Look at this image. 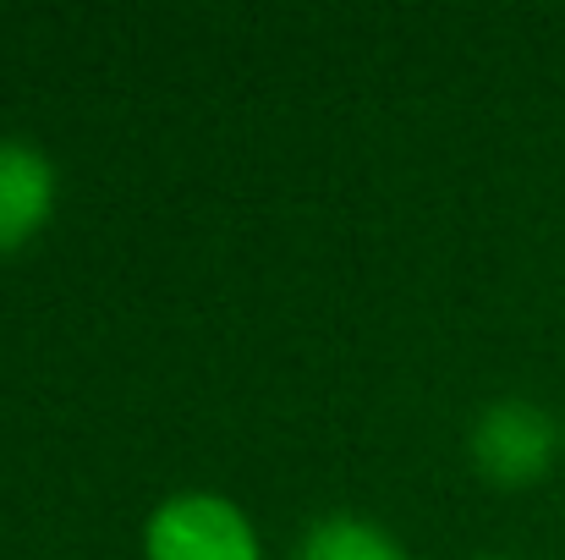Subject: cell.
Here are the masks:
<instances>
[{
  "mask_svg": "<svg viewBox=\"0 0 565 560\" xmlns=\"http://www.w3.org/2000/svg\"><path fill=\"white\" fill-rule=\"evenodd\" d=\"M149 560H258L247 517L220 495H177L149 517Z\"/></svg>",
  "mask_w": 565,
  "mask_h": 560,
  "instance_id": "1",
  "label": "cell"
},
{
  "mask_svg": "<svg viewBox=\"0 0 565 560\" xmlns=\"http://www.w3.org/2000/svg\"><path fill=\"white\" fill-rule=\"evenodd\" d=\"M472 462L483 478L522 489L555 462V423L533 401H500L472 429Z\"/></svg>",
  "mask_w": 565,
  "mask_h": 560,
  "instance_id": "2",
  "label": "cell"
},
{
  "mask_svg": "<svg viewBox=\"0 0 565 560\" xmlns=\"http://www.w3.org/2000/svg\"><path fill=\"white\" fill-rule=\"evenodd\" d=\"M297 560H406V556L379 533L374 522H363V517H330V522H319L302 539Z\"/></svg>",
  "mask_w": 565,
  "mask_h": 560,
  "instance_id": "4",
  "label": "cell"
},
{
  "mask_svg": "<svg viewBox=\"0 0 565 560\" xmlns=\"http://www.w3.org/2000/svg\"><path fill=\"white\" fill-rule=\"evenodd\" d=\"M55 203V171L33 144L0 138V253L22 247Z\"/></svg>",
  "mask_w": 565,
  "mask_h": 560,
  "instance_id": "3",
  "label": "cell"
}]
</instances>
